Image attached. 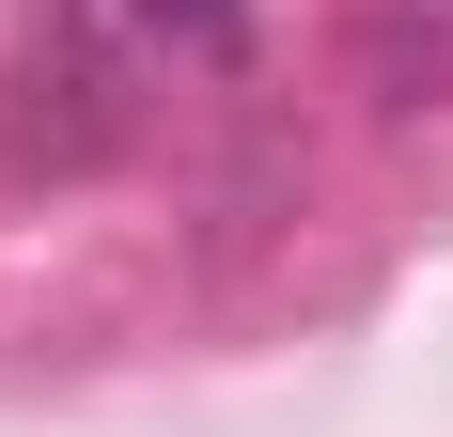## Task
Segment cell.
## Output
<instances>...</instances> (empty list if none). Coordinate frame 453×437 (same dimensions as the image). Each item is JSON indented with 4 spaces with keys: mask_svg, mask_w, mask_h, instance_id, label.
<instances>
[{
    "mask_svg": "<svg viewBox=\"0 0 453 437\" xmlns=\"http://www.w3.org/2000/svg\"><path fill=\"white\" fill-rule=\"evenodd\" d=\"M360 63H375V94H391V110H453V0H375Z\"/></svg>",
    "mask_w": 453,
    "mask_h": 437,
    "instance_id": "6da1fadb",
    "label": "cell"
}]
</instances>
